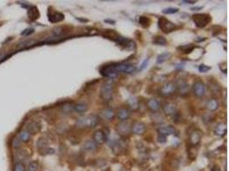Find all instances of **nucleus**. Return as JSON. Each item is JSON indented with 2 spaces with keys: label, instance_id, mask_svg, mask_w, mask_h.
<instances>
[{
  "label": "nucleus",
  "instance_id": "nucleus-24",
  "mask_svg": "<svg viewBox=\"0 0 229 171\" xmlns=\"http://www.w3.org/2000/svg\"><path fill=\"white\" fill-rule=\"evenodd\" d=\"M102 116L106 120L111 121L115 117V113L112 109H105L102 111Z\"/></svg>",
  "mask_w": 229,
  "mask_h": 171
},
{
  "label": "nucleus",
  "instance_id": "nucleus-43",
  "mask_svg": "<svg viewBox=\"0 0 229 171\" xmlns=\"http://www.w3.org/2000/svg\"><path fill=\"white\" fill-rule=\"evenodd\" d=\"M203 9V7H195V8H191V10H198V9Z\"/></svg>",
  "mask_w": 229,
  "mask_h": 171
},
{
  "label": "nucleus",
  "instance_id": "nucleus-31",
  "mask_svg": "<svg viewBox=\"0 0 229 171\" xmlns=\"http://www.w3.org/2000/svg\"><path fill=\"white\" fill-rule=\"evenodd\" d=\"M194 48H195V46H194L192 44L185 45H181V46H179V47H178L179 50H180V51H182L183 52L185 53L191 52L194 50Z\"/></svg>",
  "mask_w": 229,
  "mask_h": 171
},
{
  "label": "nucleus",
  "instance_id": "nucleus-19",
  "mask_svg": "<svg viewBox=\"0 0 229 171\" xmlns=\"http://www.w3.org/2000/svg\"><path fill=\"white\" fill-rule=\"evenodd\" d=\"M118 118L121 121V122H125L126 120L130 118L131 116V111L126 109V108H122L118 111L117 113Z\"/></svg>",
  "mask_w": 229,
  "mask_h": 171
},
{
  "label": "nucleus",
  "instance_id": "nucleus-12",
  "mask_svg": "<svg viewBox=\"0 0 229 171\" xmlns=\"http://www.w3.org/2000/svg\"><path fill=\"white\" fill-rule=\"evenodd\" d=\"M93 141H94L97 145H102L106 141V135L102 130H97L94 132L93 135Z\"/></svg>",
  "mask_w": 229,
  "mask_h": 171
},
{
  "label": "nucleus",
  "instance_id": "nucleus-23",
  "mask_svg": "<svg viewBox=\"0 0 229 171\" xmlns=\"http://www.w3.org/2000/svg\"><path fill=\"white\" fill-rule=\"evenodd\" d=\"M83 149L87 151H94L97 149V144L94 141H87L84 143Z\"/></svg>",
  "mask_w": 229,
  "mask_h": 171
},
{
  "label": "nucleus",
  "instance_id": "nucleus-13",
  "mask_svg": "<svg viewBox=\"0 0 229 171\" xmlns=\"http://www.w3.org/2000/svg\"><path fill=\"white\" fill-rule=\"evenodd\" d=\"M146 131V126L144 123H136L132 127H131V132L134 133L135 134L141 135L143 134Z\"/></svg>",
  "mask_w": 229,
  "mask_h": 171
},
{
  "label": "nucleus",
  "instance_id": "nucleus-9",
  "mask_svg": "<svg viewBox=\"0 0 229 171\" xmlns=\"http://www.w3.org/2000/svg\"><path fill=\"white\" fill-rule=\"evenodd\" d=\"M102 35L103 36L104 38L109 39V40H113V41H114L116 43H119V41H120V40L122 39V37L119 35L116 31L111 30V29L104 30L102 33Z\"/></svg>",
  "mask_w": 229,
  "mask_h": 171
},
{
  "label": "nucleus",
  "instance_id": "nucleus-30",
  "mask_svg": "<svg viewBox=\"0 0 229 171\" xmlns=\"http://www.w3.org/2000/svg\"><path fill=\"white\" fill-rule=\"evenodd\" d=\"M171 56V54L169 52H163L161 53V55H159L158 57H157V60H156V62L160 64V63H162L164 62H166L168 60V58L170 57Z\"/></svg>",
  "mask_w": 229,
  "mask_h": 171
},
{
  "label": "nucleus",
  "instance_id": "nucleus-15",
  "mask_svg": "<svg viewBox=\"0 0 229 171\" xmlns=\"http://www.w3.org/2000/svg\"><path fill=\"white\" fill-rule=\"evenodd\" d=\"M159 134H162V135H171V134H174L176 133V128L172 126H164V127H161L158 128Z\"/></svg>",
  "mask_w": 229,
  "mask_h": 171
},
{
  "label": "nucleus",
  "instance_id": "nucleus-16",
  "mask_svg": "<svg viewBox=\"0 0 229 171\" xmlns=\"http://www.w3.org/2000/svg\"><path fill=\"white\" fill-rule=\"evenodd\" d=\"M176 87L179 88V91L181 95H185L189 90V84L184 80H179L177 83Z\"/></svg>",
  "mask_w": 229,
  "mask_h": 171
},
{
  "label": "nucleus",
  "instance_id": "nucleus-28",
  "mask_svg": "<svg viewBox=\"0 0 229 171\" xmlns=\"http://www.w3.org/2000/svg\"><path fill=\"white\" fill-rule=\"evenodd\" d=\"M128 104L130 107L132 109V110H137L138 107H139V103H138V99L135 97H130L128 98Z\"/></svg>",
  "mask_w": 229,
  "mask_h": 171
},
{
  "label": "nucleus",
  "instance_id": "nucleus-32",
  "mask_svg": "<svg viewBox=\"0 0 229 171\" xmlns=\"http://www.w3.org/2000/svg\"><path fill=\"white\" fill-rule=\"evenodd\" d=\"M62 110L65 113H71L72 111H74V105L65 104V105H63V107H62Z\"/></svg>",
  "mask_w": 229,
  "mask_h": 171
},
{
  "label": "nucleus",
  "instance_id": "nucleus-22",
  "mask_svg": "<svg viewBox=\"0 0 229 171\" xmlns=\"http://www.w3.org/2000/svg\"><path fill=\"white\" fill-rule=\"evenodd\" d=\"M215 133H216V135L220 136V137L226 135V134H227V125L222 123H219L216 127Z\"/></svg>",
  "mask_w": 229,
  "mask_h": 171
},
{
  "label": "nucleus",
  "instance_id": "nucleus-14",
  "mask_svg": "<svg viewBox=\"0 0 229 171\" xmlns=\"http://www.w3.org/2000/svg\"><path fill=\"white\" fill-rule=\"evenodd\" d=\"M28 16L31 21H35L40 17V11L36 6H30L28 9Z\"/></svg>",
  "mask_w": 229,
  "mask_h": 171
},
{
  "label": "nucleus",
  "instance_id": "nucleus-2",
  "mask_svg": "<svg viewBox=\"0 0 229 171\" xmlns=\"http://www.w3.org/2000/svg\"><path fill=\"white\" fill-rule=\"evenodd\" d=\"M192 20L197 27L202 28L211 22V16L209 14L198 13L192 16Z\"/></svg>",
  "mask_w": 229,
  "mask_h": 171
},
{
  "label": "nucleus",
  "instance_id": "nucleus-4",
  "mask_svg": "<svg viewBox=\"0 0 229 171\" xmlns=\"http://www.w3.org/2000/svg\"><path fill=\"white\" fill-rule=\"evenodd\" d=\"M113 86L109 82H106L102 86L100 91V96L104 101H110L113 98Z\"/></svg>",
  "mask_w": 229,
  "mask_h": 171
},
{
  "label": "nucleus",
  "instance_id": "nucleus-3",
  "mask_svg": "<svg viewBox=\"0 0 229 171\" xmlns=\"http://www.w3.org/2000/svg\"><path fill=\"white\" fill-rule=\"evenodd\" d=\"M159 28L165 34H169L175 29L176 25L173 22H170L168 19L165 17H160L158 19Z\"/></svg>",
  "mask_w": 229,
  "mask_h": 171
},
{
  "label": "nucleus",
  "instance_id": "nucleus-39",
  "mask_svg": "<svg viewBox=\"0 0 229 171\" xmlns=\"http://www.w3.org/2000/svg\"><path fill=\"white\" fill-rule=\"evenodd\" d=\"M149 61H150V58H146L144 61L142 62V64L140 65V68H139V70H143L145 68H147L148 66V63H149Z\"/></svg>",
  "mask_w": 229,
  "mask_h": 171
},
{
  "label": "nucleus",
  "instance_id": "nucleus-8",
  "mask_svg": "<svg viewBox=\"0 0 229 171\" xmlns=\"http://www.w3.org/2000/svg\"><path fill=\"white\" fill-rule=\"evenodd\" d=\"M116 69L118 71V73L121 72L124 74H131L137 69V67L130 63H121V64L116 65Z\"/></svg>",
  "mask_w": 229,
  "mask_h": 171
},
{
  "label": "nucleus",
  "instance_id": "nucleus-41",
  "mask_svg": "<svg viewBox=\"0 0 229 171\" xmlns=\"http://www.w3.org/2000/svg\"><path fill=\"white\" fill-rule=\"evenodd\" d=\"M182 3L184 4H188V5H193V4H196V1H190V0H186V1H183Z\"/></svg>",
  "mask_w": 229,
  "mask_h": 171
},
{
  "label": "nucleus",
  "instance_id": "nucleus-34",
  "mask_svg": "<svg viewBox=\"0 0 229 171\" xmlns=\"http://www.w3.org/2000/svg\"><path fill=\"white\" fill-rule=\"evenodd\" d=\"M39 168V163L37 162H31L29 165L28 167V171H37Z\"/></svg>",
  "mask_w": 229,
  "mask_h": 171
},
{
  "label": "nucleus",
  "instance_id": "nucleus-29",
  "mask_svg": "<svg viewBox=\"0 0 229 171\" xmlns=\"http://www.w3.org/2000/svg\"><path fill=\"white\" fill-rule=\"evenodd\" d=\"M153 43L154 45H166L168 44V41H167V40L163 36L157 35L154 37Z\"/></svg>",
  "mask_w": 229,
  "mask_h": 171
},
{
  "label": "nucleus",
  "instance_id": "nucleus-10",
  "mask_svg": "<svg viewBox=\"0 0 229 171\" xmlns=\"http://www.w3.org/2000/svg\"><path fill=\"white\" fill-rule=\"evenodd\" d=\"M47 16H48L49 22H53V23L62 22L63 20H65V15L64 14L61 13V12L51 10V9H49Z\"/></svg>",
  "mask_w": 229,
  "mask_h": 171
},
{
  "label": "nucleus",
  "instance_id": "nucleus-11",
  "mask_svg": "<svg viewBox=\"0 0 229 171\" xmlns=\"http://www.w3.org/2000/svg\"><path fill=\"white\" fill-rule=\"evenodd\" d=\"M177 87L176 84H174L173 82H167L163 85L161 88V92L162 93L163 95H166V96H168V95H171L172 93H174L175 91H176Z\"/></svg>",
  "mask_w": 229,
  "mask_h": 171
},
{
  "label": "nucleus",
  "instance_id": "nucleus-17",
  "mask_svg": "<svg viewBox=\"0 0 229 171\" xmlns=\"http://www.w3.org/2000/svg\"><path fill=\"white\" fill-rule=\"evenodd\" d=\"M163 111H164V113L167 115V116H172V115H174L177 111L176 105H175L174 104H172V103L165 104L164 106H163Z\"/></svg>",
  "mask_w": 229,
  "mask_h": 171
},
{
  "label": "nucleus",
  "instance_id": "nucleus-25",
  "mask_svg": "<svg viewBox=\"0 0 229 171\" xmlns=\"http://www.w3.org/2000/svg\"><path fill=\"white\" fill-rule=\"evenodd\" d=\"M218 108H219V103H218V101L216 100V98H213V99H210L209 101H208V110H210V111H216Z\"/></svg>",
  "mask_w": 229,
  "mask_h": 171
},
{
  "label": "nucleus",
  "instance_id": "nucleus-26",
  "mask_svg": "<svg viewBox=\"0 0 229 171\" xmlns=\"http://www.w3.org/2000/svg\"><path fill=\"white\" fill-rule=\"evenodd\" d=\"M88 107L86 104H83V103H79V104H76V105H74V111L77 112V113H84L88 110Z\"/></svg>",
  "mask_w": 229,
  "mask_h": 171
},
{
  "label": "nucleus",
  "instance_id": "nucleus-18",
  "mask_svg": "<svg viewBox=\"0 0 229 171\" xmlns=\"http://www.w3.org/2000/svg\"><path fill=\"white\" fill-rule=\"evenodd\" d=\"M147 105H148V108L151 111L155 112V111H157L160 109L161 104H160V102L156 98H150V99L147 101Z\"/></svg>",
  "mask_w": 229,
  "mask_h": 171
},
{
  "label": "nucleus",
  "instance_id": "nucleus-37",
  "mask_svg": "<svg viewBox=\"0 0 229 171\" xmlns=\"http://www.w3.org/2000/svg\"><path fill=\"white\" fill-rule=\"evenodd\" d=\"M14 171H25V167L24 165L21 163V162H18L15 165V168H14Z\"/></svg>",
  "mask_w": 229,
  "mask_h": 171
},
{
  "label": "nucleus",
  "instance_id": "nucleus-38",
  "mask_svg": "<svg viewBox=\"0 0 229 171\" xmlns=\"http://www.w3.org/2000/svg\"><path fill=\"white\" fill-rule=\"evenodd\" d=\"M157 141H158L159 143L161 144H165L167 142V136L162 135V134H159L158 138H157Z\"/></svg>",
  "mask_w": 229,
  "mask_h": 171
},
{
  "label": "nucleus",
  "instance_id": "nucleus-6",
  "mask_svg": "<svg viewBox=\"0 0 229 171\" xmlns=\"http://www.w3.org/2000/svg\"><path fill=\"white\" fill-rule=\"evenodd\" d=\"M116 131L119 134V135L123 136V137H126L128 136L131 132V127L130 125V123H126V122H121L119 123L116 127Z\"/></svg>",
  "mask_w": 229,
  "mask_h": 171
},
{
  "label": "nucleus",
  "instance_id": "nucleus-21",
  "mask_svg": "<svg viewBox=\"0 0 229 171\" xmlns=\"http://www.w3.org/2000/svg\"><path fill=\"white\" fill-rule=\"evenodd\" d=\"M39 130H40V125L37 123H35V122H31V123H29L27 125L26 131L29 134H36Z\"/></svg>",
  "mask_w": 229,
  "mask_h": 171
},
{
  "label": "nucleus",
  "instance_id": "nucleus-35",
  "mask_svg": "<svg viewBox=\"0 0 229 171\" xmlns=\"http://www.w3.org/2000/svg\"><path fill=\"white\" fill-rule=\"evenodd\" d=\"M29 138H30V134H29L27 131L22 132L21 134H20V139H21L22 141H24V142H26V141H28Z\"/></svg>",
  "mask_w": 229,
  "mask_h": 171
},
{
  "label": "nucleus",
  "instance_id": "nucleus-40",
  "mask_svg": "<svg viewBox=\"0 0 229 171\" xmlns=\"http://www.w3.org/2000/svg\"><path fill=\"white\" fill-rule=\"evenodd\" d=\"M32 33H34V29L33 28H28V29H26L24 32H22V35H28Z\"/></svg>",
  "mask_w": 229,
  "mask_h": 171
},
{
  "label": "nucleus",
  "instance_id": "nucleus-20",
  "mask_svg": "<svg viewBox=\"0 0 229 171\" xmlns=\"http://www.w3.org/2000/svg\"><path fill=\"white\" fill-rule=\"evenodd\" d=\"M201 137L202 134L199 131H194L190 135V141L191 143V145L195 146V145H198L199 142L201 141Z\"/></svg>",
  "mask_w": 229,
  "mask_h": 171
},
{
  "label": "nucleus",
  "instance_id": "nucleus-36",
  "mask_svg": "<svg viewBox=\"0 0 229 171\" xmlns=\"http://www.w3.org/2000/svg\"><path fill=\"white\" fill-rule=\"evenodd\" d=\"M210 69H211V68L209 66L205 65V64H201L198 67V70L201 73H207L208 71L210 70Z\"/></svg>",
  "mask_w": 229,
  "mask_h": 171
},
{
  "label": "nucleus",
  "instance_id": "nucleus-33",
  "mask_svg": "<svg viewBox=\"0 0 229 171\" xmlns=\"http://www.w3.org/2000/svg\"><path fill=\"white\" fill-rule=\"evenodd\" d=\"M179 11V9L178 8H172V7H170V8H167V9H164L162 10L163 14H166V15H172V14L177 13Z\"/></svg>",
  "mask_w": 229,
  "mask_h": 171
},
{
  "label": "nucleus",
  "instance_id": "nucleus-7",
  "mask_svg": "<svg viewBox=\"0 0 229 171\" xmlns=\"http://www.w3.org/2000/svg\"><path fill=\"white\" fill-rule=\"evenodd\" d=\"M192 90H193V93L195 96L198 97V98H202L205 94L206 87H205V85L203 81L198 80V81H196L194 83Z\"/></svg>",
  "mask_w": 229,
  "mask_h": 171
},
{
  "label": "nucleus",
  "instance_id": "nucleus-42",
  "mask_svg": "<svg viewBox=\"0 0 229 171\" xmlns=\"http://www.w3.org/2000/svg\"><path fill=\"white\" fill-rule=\"evenodd\" d=\"M104 22H106V23H111V24H114L115 23V21H113V20H105Z\"/></svg>",
  "mask_w": 229,
  "mask_h": 171
},
{
  "label": "nucleus",
  "instance_id": "nucleus-1",
  "mask_svg": "<svg viewBox=\"0 0 229 171\" xmlns=\"http://www.w3.org/2000/svg\"><path fill=\"white\" fill-rule=\"evenodd\" d=\"M99 123V118L95 115H88L81 116L76 122V127L78 128L84 127H94Z\"/></svg>",
  "mask_w": 229,
  "mask_h": 171
},
{
  "label": "nucleus",
  "instance_id": "nucleus-27",
  "mask_svg": "<svg viewBox=\"0 0 229 171\" xmlns=\"http://www.w3.org/2000/svg\"><path fill=\"white\" fill-rule=\"evenodd\" d=\"M138 22L143 28H147L149 27L150 25V18L145 16H141L138 18Z\"/></svg>",
  "mask_w": 229,
  "mask_h": 171
},
{
  "label": "nucleus",
  "instance_id": "nucleus-5",
  "mask_svg": "<svg viewBox=\"0 0 229 171\" xmlns=\"http://www.w3.org/2000/svg\"><path fill=\"white\" fill-rule=\"evenodd\" d=\"M100 73L102 76L106 77V78H114L118 75V71L116 69V65L115 64H111V65H104L100 69Z\"/></svg>",
  "mask_w": 229,
  "mask_h": 171
}]
</instances>
